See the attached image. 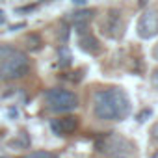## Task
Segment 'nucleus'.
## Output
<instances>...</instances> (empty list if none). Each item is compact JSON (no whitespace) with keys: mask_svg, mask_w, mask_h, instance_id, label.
<instances>
[{"mask_svg":"<svg viewBox=\"0 0 158 158\" xmlns=\"http://www.w3.org/2000/svg\"><path fill=\"white\" fill-rule=\"evenodd\" d=\"M45 102L48 106V110L56 112V114H65V112H73L78 108V97L76 93L63 89V88H50L45 91Z\"/></svg>","mask_w":158,"mask_h":158,"instance_id":"obj_3","label":"nucleus"},{"mask_svg":"<svg viewBox=\"0 0 158 158\" xmlns=\"http://www.w3.org/2000/svg\"><path fill=\"white\" fill-rule=\"evenodd\" d=\"M73 2H74V4H80V6H82V4L86 2V0H73Z\"/></svg>","mask_w":158,"mask_h":158,"instance_id":"obj_19","label":"nucleus"},{"mask_svg":"<svg viewBox=\"0 0 158 158\" xmlns=\"http://www.w3.org/2000/svg\"><path fill=\"white\" fill-rule=\"evenodd\" d=\"M151 84H152L154 88H158V69H154L152 74H151Z\"/></svg>","mask_w":158,"mask_h":158,"instance_id":"obj_16","label":"nucleus"},{"mask_svg":"<svg viewBox=\"0 0 158 158\" xmlns=\"http://www.w3.org/2000/svg\"><path fill=\"white\" fill-rule=\"evenodd\" d=\"M78 128V117L74 115H65V117H58L50 121V130L56 136H67L73 134Z\"/></svg>","mask_w":158,"mask_h":158,"instance_id":"obj_6","label":"nucleus"},{"mask_svg":"<svg viewBox=\"0 0 158 158\" xmlns=\"http://www.w3.org/2000/svg\"><path fill=\"white\" fill-rule=\"evenodd\" d=\"M152 58L158 61V43H156V45H154V48H152Z\"/></svg>","mask_w":158,"mask_h":158,"instance_id":"obj_17","label":"nucleus"},{"mask_svg":"<svg viewBox=\"0 0 158 158\" xmlns=\"http://www.w3.org/2000/svg\"><path fill=\"white\" fill-rule=\"evenodd\" d=\"M21 158H56V156L52 152H48V151H32V152H28V154H24Z\"/></svg>","mask_w":158,"mask_h":158,"instance_id":"obj_11","label":"nucleus"},{"mask_svg":"<svg viewBox=\"0 0 158 158\" xmlns=\"http://www.w3.org/2000/svg\"><path fill=\"white\" fill-rule=\"evenodd\" d=\"M145 2H147V0H139V6H145Z\"/></svg>","mask_w":158,"mask_h":158,"instance_id":"obj_21","label":"nucleus"},{"mask_svg":"<svg viewBox=\"0 0 158 158\" xmlns=\"http://www.w3.org/2000/svg\"><path fill=\"white\" fill-rule=\"evenodd\" d=\"M151 114H152V110H151V108H145V110H141V112L138 114V121H139V123H143V121H145V119H147Z\"/></svg>","mask_w":158,"mask_h":158,"instance_id":"obj_14","label":"nucleus"},{"mask_svg":"<svg viewBox=\"0 0 158 158\" xmlns=\"http://www.w3.org/2000/svg\"><path fill=\"white\" fill-rule=\"evenodd\" d=\"M93 15H95V10H78V11H74L69 19H71V23H73V26L76 28V32L82 34V32H86L89 21L93 19Z\"/></svg>","mask_w":158,"mask_h":158,"instance_id":"obj_8","label":"nucleus"},{"mask_svg":"<svg viewBox=\"0 0 158 158\" xmlns=\"http://www.w3.org/2000/svg\"><path fill=\"white\" fill-rule=\"evenodd\" d=\"M93 112L101 121H123L130 114V101L119 88H108L95 93Z\"/></svg>","mask_w":158,"mask_h":158,"instance_id":"obj_1","label":"nucleus"},{"mask_svg":"<svg viewBox=\"0 0 158 158\" xmlns=\"http://www.w3.org/2000/svg\"><path fill=\"white\" fill-rule=\"evenodd\" d=\"M78 45H80V48H82L84 52H89V54H97V52L101 50L99 39H97L93 34H89V32H82V34H80Z\"/></svg>","mask_w":158,"mask_h":158,"instance_id":"obj_9","label":"nucleus"},{"mask_svg":"<svg viewBox=\"0 0 158 158\" xmlns=\"http://www.w3.org/2000/svg\"><path fill=\"white\" fill-rule=\"evenodd\" d=\"M15 52V48L11 45H0V63H2L8 56H11Z\"/></svg>","mask_w":158,"mask_h":158,"instance_id":"obj_12","label":"nucleus"},{"mask_svg":"<svg viewBox=\"0 0 158 158\" xmlns=\"http://www.w3.org/2000/svg\"><path fill=\"white\" fill-rule=\"evenodd\" d=\"M102 32L110 37H119L123 34V23H121V13L117 10H110L106 15V21L102 23Z\"/></svg>","mask_w":158,"mask_h":158,"instance_id":"obj_7","label":"nucleus"},{"mask_svg":"<svg viewBox=\"0 0 158 158\" xmlns=\"http://www.w3.org/2000/svg\"><path fill=\"white\" fill-rule=\"evenodd\" d=\"M110 158H128V156H125V154H114V156H110Z\"/></svg>","mask_w":158,"mask_h":158,"instance_id":"obj_18","label":"nucleus"},{"mask_svg":"<svg viewBox=\"0 0 158 158\" xmlns=\"http://www.w3.org/2000/svg\"><path fill=\"white\" fill-rule=\"evenodd\" d=\"M28 48L30 50H37L39 47H41V37L37 35V34H32V35H28Z\"/></svg>","mask_w":158,"mask_h":158,"instance_id":"obj_13","label":"nucleus"},{"mask_svg":"<svg viewBox=\"0 0 158 158\" xmlns=\"http://www.w3.org/2000/svg\"><path fill=\"white\" fill-rule=\"evenodd\" d=\"M151 138L158 143V123H154V125H152V128H151Z\"/></svg>","mask_w":158,"mask_h":158,"instance_id":"obj_15","label":"nucleus"},{"mask_svg":"<svg viewBox=\"0 0 158 158\" xmlns=\"http://www.w3.org/2000/svg\"><path fill=\"white\" fill-rule=\"evenodd\" d=\"M30 71V60L24 52L15 50L11 56H8L2 63H0V80H19Z\"/></svg>","mask_w":158,"mask_h":158,"instance_id":"obj_2","label":"nucleus"},{"mask_svg":"<svg viewBox=\"0 0 158 158\" xmlns=\"http://www.w3.org/2000/svg\"><path fill=\"white\" fill-rule=\"evenodd\" d=\"M136 30L141 39H152L158 35V10H145L138 21Z\"/></svg>","mask_w":158,"mask_h":158,"instance_id":"obj_4","label":"nucleus"},{"mask_svg":"<svg viewBox=\"0 0 158 158\" xmlns=\"http://www.w3.org/2000/svg\"><path fill=\"white\" fill-rule=\"evenodd\" d=\"M58 58H60V67H69L71 65V60H73V56H71V52H69V48L65 47V45H61L60 48H58Z\"/></svg>","mask_w":158,"mask_h":158,"instance_id":"obj_10","label":"nucleus"},{"mask_svg":"<svg viewBox=\"0 0 158 158\" xmlns=\"http://www.w3.org/2000/svg\"><path fill=\"white\" fill-rule=\"evenodd\" d=\"M121 145L128 147L127 139H123L121 136H117V134H114V132L104 134V136H101V138L95 141V149H97L99 152H115V154H119V151H125V149H121Z\"/></svg>","mask_w":158,"mask_h":158,"instance_id":"obj_5","label":"nucleus"},{"mask_svg":"<svg viewBox=\"0 0 158 158\" xmlns=\"http://www.w3.org/2000/svg\"><path fill=\"white\" fill-rule=\"evenodd\" d=\"M151 158H158V151H156V152H152V154H151Z\"/></svg>","mask_w":158,"mask_h":158,"instance_id":"obj_20","label":"nucleus"}]
</instances>
